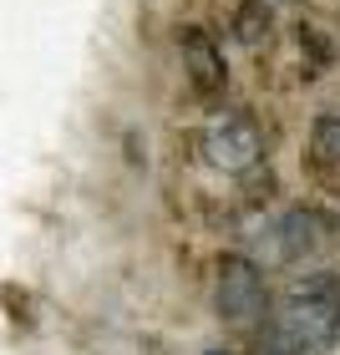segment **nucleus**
<instances>
[{"mask_svg": "<svg viewBox=\"0 0 340 355\" xmlns=\"http://www.w3.org/2000/svg\"><path fill=\"white\" fill-rule=\"evenodd\" d=\"M269 6H280V0H269Z\"/></svg>", "mask_w": 340, "mask_h": 355, "instance_id": "10", "label": "nucleus"}, {"mask_svg": "<svg viewBox=\"0 0 340 355\" xmlns=\"http://www.w3.org/2000/svg\"><path fill=\"white\" fill-rule=\"evenodd\" d=\"M264 340L284 350H315L325 355L340 340V274H305L289 289L284 310L269 320Z\"/></svg>", "mask_w": 340, "mask_h": 355, "instance_id": "1", "label": "nucleus"}, {"mask_svg": "<svg viewBox=\"0 0 340 355\" xmlns=\"http://www.w3.org/2000/svg\"><path fill=\"white\" fill-rule=\"evenodd\" d=\"M178 51H183V67H188V82L198 96H219L229 87V61H223V46L208 36V31L188 26L178 31Z\"/></svg>", "mask_w": 340, "mask_h": 355, "instance_id": "5", "label": "nucleus"}, {"mask_svg": "<svg viewBox=\"0 0 340 355\" xmlns=\"http://www.w3.org/2000/svg\"><path fill=\"white\" fill-rule=\"evenodd\" d=\"M269 239H274V259L280 264H300V259H310L315 249H325L335 239V229L325 223L320 208H284V214L269 223Z\"/></svg>", "mask_w": 340, "mask_h": 355, "instance_id": "4", "label": "nucleus"}, {"mask_svg": "<svg viewBox=\"0 0 340 355\" xmlns=\"http://www.w3.org/2000/svg\"><path fill=\"white\" fill-rule=\"evenodd\" d=\"M208 355H229V350H208Z\"/></svg>", "mask_w": 340, "mask_h": 355, "instance_id": "9", "label": "nucleus"}, {"mask_svg": "<svg viewBox=\"0 0 340 355\" xmlns=\"http://www.w3.org/2000/svg\"><path fill=\"white\" fill-rule=\"evenodd\" d=\"M259 355H315V350H284V345H274V340H259Z\"/></svg>", "mask_w": 340, "mask_h": 355, "instance_id": "8", "label": "nucleus"}, {"mask_svg": "<svg viewBox=\"0 0 340 355\" xmlns=\"http://www.w3.org/2000/svg\"><path fill=\"white\" fill-rule=\"evenodd\" d=\"M203 157L219 173H249L264 163V132L249 112H219L203 132Z\"/></svg>", "mask_w": 340, "mask_h": 355, "instance_id": "3", "label": "nucleus"}, {"mask_svg": "<svg viewBox=\"0 0 340 355\" xmlns=\"http://www.w3.org/2000/svg\"><path fill=\"white\" fill-rule=\"evenodd\" d=\"M214 310L223 325L234 330H254L264 325L269 310V289H264V269H259L249 254H223L214 269Z\"/></svg>", "mask_w": 340, "mask_h": 355, "instance_id": "2", "label": "nucleus"}, {"mask_svg": "<svg viewBox=\"0 0 340 355\" xmlns=\"http://www.w3.org/2000/svg\"><path fill=\"white\" fill-rule=\"evenodd\" d=\"M310 157L320 168H340V112H320L310 127Z\"/></svg>", "mask_w": 340, "mask_h": 355, "instance_id": "7", "label": "nucleus"}, {"mask_svg": "<svg viewBox=\"0 0 340 355\" xmlns=\"http://www.w3.org/2000/svg\"><path fill=\"white\" fill-rule=\"evenodd\" d=\"M274 31V6L269 0H239L234 6V41L239 46H264Z\"/></svg>", "mask_w": 340, "mask_h": 355, "instance_id": "6", "label": "nucleus"}]
</instances>
